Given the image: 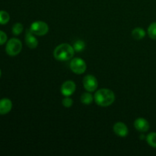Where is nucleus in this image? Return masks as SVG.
Masks as SVG:
<instances>
[{
	"instance_id": "21",
	"label": "nucleus",
	"mask_w": 156,
	"mask_h": 156,
	"mask_svg": "<svg viewBox=\"0 0 156 156\" xmlns=\"http://www.w3.org/2000/svg\"><path fill=\"white\" fill-rule=\"evenodd\" d=\"M1 75H2V73H1V70H0V77H1Z\"/></svg>"
},
{
	"instance_id": "8",
	"label": "nucleus",
	"mask_w": 156,
	"mask_h": 156,
	"mask_svg": "<svg viewBox=\"0 0 156 156\" xmlns=\"http://www.w3.org/2000/svg\"><path fill=\"white\" fill-rule=\"evenodd\" d=\"M134 126L135 128L138 131L142 133L147 132L149 129V123L146 119L144 118H137L134 122Z\"/></svg>"
},
{
	"instance_id": "12",
	"label": "nucleus",
	"mask_w": 156,
	"mask_h": 156,
	"mask_svg": "<svg viewBox=\"0 0 156 156\" xmlns=\"http://www.w3.org/2000/svg\"><path fill=\"white\" fill-rule=\"evenodd\" d=\"M132 36L136 41H140L146 36V32L142 27H136L132 31Z\"/></svg>"
},
{
	"instance_id": "18",
	"label": "nucleus",
	"mask_w": 156,
	"mask_h": 156,
	"mask_svg": "<svg viewBox=\"0 0 156 156\" xmlns=\"http://www.w3.org/2000/svg\"><path fill=\"white\" fill-rule=\"evenodd\" d=\"M85 44L83 42V41H81V40L76 41V42L74 44V46H73L74 50L77 52L82 51V50L85 49Z\"/></svg>"
},
{
	"instance_id": "17",
	"label": "nucleus",
	"mask_w": 156,
	"mask_h": 156,
	"mask_svg": "<svg viewBox=\"0 0 156 156\" xmlns=\"http://www.w3.org/2000/svg\"><path fill=\"white\" fill-rule=\"evenodd\" d=\"M23 31V25L21 23H16L12 27V33L15 35H19Z\"/></svg>"
},
{
	"instance_id": "14",
	"label": "nucleus",
	"mask_w": 156,
	"mask_h": 156,
	"mask_svg": "<svg viewBox=\"0 0 156 156\" xmlns=\"http://www.w3.org/2000/svg\"><path fill=\"white\" fill-rule=\"evenodd\" d=\"M148 144L153 148H156V133H151L146 136Z\"/></svg>"
},
{
	"instance_id": "13",
	"label": "nucleus",
	"mask_w": 156,
	"mask_h": 156,
	"mask_svg": "<svg viewBox=\"0 0 156 156\" xmlns=\"http://www.w3.org/2000/svg\"><path fill=\"white\" fill-rule=\"evenodd\" d=\"M81 101L84 105H90L93 101V97L90 93H83L81 96Z\"/></svg>"
},
{
	"instance_id": "19",
	"label": "nucleus",
	"mask_w": 156,
	"mask_h": 156,
	"mask_svg": "<svg viewBox=\"0 0 156 156\" xmlns=\"http://www.w3.org/2000/svg\"><path fill=\"white\" fill-rule=\"evenodd\" d=\"M73 100L70 98L66 97L62 100V105L65 108H70V107L73 105Z\"/></svg>"
},
{
	"instance_id": "16",
	"label": "nucleus",
	"mask_w": 156,
	"mask_h": 156,
	"mask_svg": "<svg viewBox=\"0 0 156 156\" xmlns=\"http://www.w3.org/2000/svg\"><path fill=\"white\" fill-rule=\"evenodd\" d=\"M148 34L150 38L156 40V22L152 23L148 28Z\"/></svg>"
},
{
	"instance_id": "15",
	"label": "nucleus",
	"mask_w": 156,
	"mask_h": 156,
	"mask_svg": "<svg viewBox=\"0 0 156 156\" xmlns=\"http://www.w3.org/2000/svg\"><path fill=\"white\" fill-rule=\"evenodd\" d=\"M10 20L9 14L5 11H0V24H5Z\"/></svg>"
},
{
	"instance_id": "10",
	"label": "nucleus",
	"mask_w": 156,
	"mask_h": 156,
	"mask_svg": "<svg viewBox=\"0 0 156 156\" xmlns=\"http://www.w3.org/2000/svg\"><path fill=\"white\" fill-rule=\"evenodd\" d=\"M25 42L27 47H30L31 49H34L37 47L38 41L37 38L34 36V34L30 31V30H27L26 31L25 35Z\"/></svg>"
},
{
	"instance_id": "1",
	"label": "nucleus",
	"mask_w": 156,
	"mask_h": 156,
	"mask_svg": "<svg viewBox=\"0 0 156 156\" xmlns=\"http://www.w3.org/2000/svg\"><path fill=\"white\" fill-rule=\"evenodd\" d=\"M115 100V94L111 90L102 88L94 94V101L99 106L108 107L112 105Z\"/></svg>"
},
{
	"instance_id": "6",
	"label": "nucleus",
	"mask_w": 156,
	"mask_h": 156,
	"mask_svg": "<svg viewBox=\"0 0 156 156\" xmlns=\"http://www.w3.org/2000/svg\"><path fill=\"white\" fill-rule=\"evenodd\" d=\"M84 88L88 91L92 92L98 88V80L92 75H88L83 79Z\"/></svg>"
},
{
	"instance_id": "5",
	"label": "nucleus",
	"mask_w": 156,
	"mask_h": 156,
	"mask_svg": "<svg viewBox=\"0 0 156 156\" xmlns=\"http://www.w3.org/2000/svg\"><path fill=\"white\" fill-rule=\"evenodd\" d=\"M86 63L81 58H75L70 62V69L76 74H82L86 70Z\"/></svg>"
},
{
	"instance_id": "2",
	"label": "nucleus",
	"mask_w": 156,
	"mask_h": 156,
	"mask_svg": "<svg viewBox=\"0 0 156 156\" xmlns=\"http://www.w3.org/2000/svg\"><path fill=\"white\" fill-rule=\"evenodd\" d=\"M75 50L71 45L68 44H62L56 47L53 52L55 59L59 61H67L74 56Z\"/></svg>"
},
{
	"instance_id": "3",
	"label": "nucleus",
	"mask_w": 156,
	"mask_h": 156,
	"mask_svg": "<svg viewBox=\"0 0 156 156\" xmlns=\"http://www.w3.org/2000/svg\"><path fill=\"white\" fill-rule=\"evenodd\" d=\"M21 49H22V44H21V41L17 38H12L9 40L7 42L5 47L6 53L9 56H12L19 54Z\"/></svg>"
},
{
	"instance_id": "4",
	"label": "nucleus",
	"mask_w": 156,
	"mask_h": 156,
	"mask_svg": "<svg viewBox=\"0 0 156 156\" xmlns=\"http://www.w3.org/2000/svg\"><path fill=\"white\" fill-rule=\"evenodd\" d=\"M30 30L34 34L37 35V36H44L48 32L49 27L47 23L44 21H37L32 23Z\"/></svg>"
},
{
	"instance_id": "7",
	"label": "nucleus",
	"mask_w": 156,
	"mask_h": 156,
	"mask_svg": "<svg viewBox=\"0 0 156 156\" xmlns=\"http://www.w3.org/2000/svg\"><path fill=\"white\" fill-rule=\"evenodd\" d=\"M76 84L73 81H66L61 86V92L66 97L72 95L76 91Z\"/></svg>"
},
{
	"instance_id": "9",
	"label": "nucleus",
	"mask_w": 156,
	"mask_h": 156,
	"mask_svg": "<svg viewBox=\"0 0 156 156\" xmlns=\"http://www.w3.org/2000/svg\"><path fill=\"white\" fill-rule=\"evenodd\" d=\"M114 132L120 137H125L128 135V128L122 122H118L114 125Z\"/></svg>"
},
{
	"instance_id": "11",
	"label": "nucleus",
	"mask_w": 156,
	"mask_h": 156,
	"mask_svg": "<svg viewBox=\"0 0 156 156\" xmlns=\"http://www.w3.org/2000/svg\"><path fill=\"white\" fill-rule=\"evenodd\" d=\"M12 108V103L10 99L3 98L0 100V114L4 115L10 112Z\"/></svg>"
},
{
	"instance_id": "20",
	"label": "nucleus",
	"mask_w": 156,
	"mask_h": 156,
	"mask_svg": "<svg viewBox=\"0 0 156 156\" xmlns=\"http://www.w3.org/2000/svg\"><path fill=\"white\" fill-rule=\"evenodd\" d=\"M7 41V35L5 32L0 30V45H2Z\"/></svg>"
}]
</instances>
